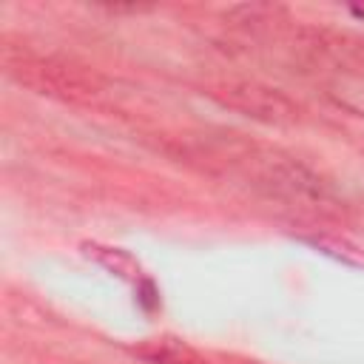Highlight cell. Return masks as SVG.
<instances>
[{"mask_svg": "<svg viewBox=\"0 0 364 364\" xmlns=\"http://www.w3.org/2000/svg\"><path fill=\"white\" fill-rule=\"evenodd\" d=\"M216 94L228 105L264 122H293L299 114V108L284 94H279L276 88H264L259 82H225Z\"/></svg>", "mask_w": 364, "mask_h": 364, "instance_id": "obj_1", "label": "cell"}]
</instances>
